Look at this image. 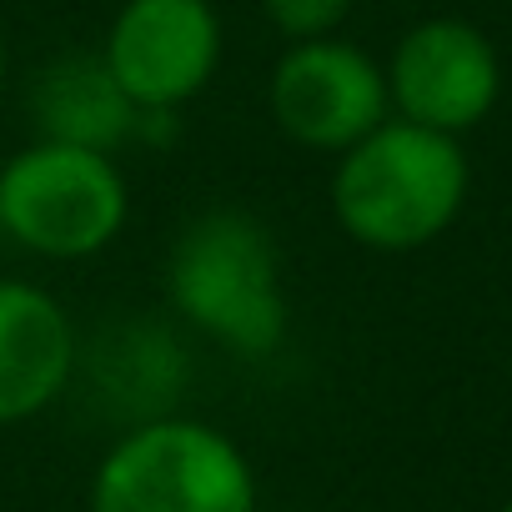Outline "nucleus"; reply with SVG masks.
<instances>
[{
	"label": "nucleus",
	"instance_id": "1",
	"mask_svg": "<svg viewBox=\"0 0 512 512\" xmlns=\"http://www.w3.org/2000/svg\"><path fill=\"white\" fill-rule=\"evenodd\" d=\"M467 186L472 171L457 136L387 116L337 156L332 216L357 246L402 256L422 251L457 221Z\"/></svg>",
	"mask_w": 512,
	"mask_h": 512
},
{
	"label": "nucleus",
	"instance_id": "2",
	"mask_svg": "<svg viewBox=\"0 0 512 512\" xmlns=\"http://www.w3.org/2000/svg\"><path fill=\"white\" fill-rule=\"evenodd\" d=\"M166 297L181 322L241 357H267L287 337L282 246L267 221L236 206H211L176 231Z\"/></svg>",
	"mask_w": 512,
	"mask_h": 512
},
{
	"label": "nucleus",
	"instance_id": "3",
	"mask_svg": "<svg viewBox=\"0 0 512 512\" xmlns=\"http://www.w3.org/2000/svg\"><path fill=\"white\" fill-rule=\"evenodd\" d=\"M91 512H256V472L221 427L166 412L111 442Z\"/></svg>",
	"mask_w": 512,
	"mask_h": 512
},
{
	"label": "nucleus",
	"instance_id": "4",
	"mask_svg": "<svg viewBox=\"0 0 512 512\" xmlns=\"http://www.w3.org/2000/svg\"><path fill=\"white\" fill-rule=\"evenodd\" d=\"M131 216V186L106 151L31 141L0 161V231L46 262L101 256Z\"/></svg>",
	"mask_w": 512,
	"mask_h": 512
},
{
	"label": "nucleus",
	"instance_id": "5",
	"mask_svg": "<svg viewBox=\"0 0 512 512\" xmlns=\"http://www.w3.org/2000/svg\"><path fill=\"white\" fill-rule=\"evenodd\" d=\"M221 46L226 31L211 0H121L101 61L141 116H171L211 86Z\"/></svg>",
	"mask_w": 512,
	"mask_h": 512
},
{
	"label": "nucleus",
	"instance_id": "6",
	"mask_svg": "<svg viewBox=\"0 0 512 512\" xmlns=\"http://www.w3.org/2000/svg\"><path fill=\"white\" fill-rule=\"evenodd\" d=\"M267 111L287 141L342 156L392 116V101H387V76L367 51L322 36V41H297L277 56L267 81Z\"/></svg>",
	"mask_w": 512,
	"mask_h": 512
},
{
	"label": "nucleus",
	"instance_id": "7",
	"mask_svg": "<svg viewBox=\"0 0 512 512\" xmlns=\"http://www.w3.org/2000/svg\"><path fill=\"white\" fill-rule=\"evenodd\" d=\"M382 76H387L392 111L442 136H462L477 121H487L502 91V66H497L492 41L472 21H457V16L417 21L392 46V61L382 66Z\"/></svg>",
	"mask_w": 512,
	"mask_h": 512
},
{
	"label": "nucleus",
	"instance_id": "8",
	"mask_svg": "<svg viewBox=\"0 0 512 512\" xmlns=\"http://www.w3.org/2000/svg\"><path fill=\"white\" fill-rule=\"evenodd\" d=\"M81 372L71 312L36 282L0 277V427L41 417Z\"/></svg>",
	"mask_w": 512,
	"mask_h": 512
},
{
	"label": "nucleus",
	"instance_id": "9",
	"mask_svg": "<svg viewBox=\"0 0 512 512\" xmlns=\"http://www.w3.org/2000/svg\"><path fill=\"white\" fill-rule=\"evenodd\" d=\"M26 106L41 141H66V146L106 151V156H116V146H126L146 121L131 106V96L116 86V76L106 71L101 51L51 56L36 71Z\"/></svg>",
	"mask_w": 512,
	"mask_h": 512
},
{
	"label": "nucleus",
	"instance_id": "10",
	"mask_svg": "<svg viewBox=\"0 0 512 512\" xmlns=\"http://www.w3.org/2000/svg\"><path fill=\"white\" fill-rule=\"evenodd\" d=\"M81 362L91 367L96 392H101L111 407H116V402L136 407L141 422H146V417H166V402L176 397L181 372H186L176 337H171L166 327H156L151 317H126L121 327L101 332L96 352H91V357L81 352Z\"/></svg>",
	"mask_w": 512,
	"mask_h": 512
},
{
	"label": "nucleus",
	"instance_id": "11",
	"mask_svg": "<svg viewBox=\"0 0 512 512\" xmlns=\"http://www.w3.org/2000/svg\"><path fill=\"white\" fill-rule=\"evenodd\" d=\"M262 16L287 46L337 36V26L352 16V0H262Z\"/></svg>",
	"mask_w": 512,
	"mask_h": 512
},
{
	"label": "nucleus",
	"instance_id": "12",
	"mask_svg": "<svg viewBox=\"0 0 512 512\" xmlns=\"http://www.w3.org/2000/svg\"><path fill=\"white\" fill-rule=\"evenodd\" d=\"M0 86H6V41H0Z\"/></svg>",
	"mask_w": 512,
	"mask_h": 512
},
{
	"label": "nucleus",
	"instance_id": "13",
	"mask_svg": "<svg viewBox=\"0 0 512 512\" xmlns=\"http://www.w3.org/2000/svg\"><path fill=\"white\" fill-rule=\"evenodd\" d=\"M502 512H512V502H507V507H502Z\"/></svg>",
	"mask_w": 512,
	"mask_h": 512
}]
</instances>
